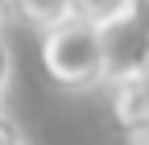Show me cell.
Returning a JSON list of instances; mask_svg holds the SVG:
<instances>
[{
	"instance_id": "cell-1",
	"label": "cell",
	"mask_w": 149,
	"mask_h": 145,
	"mask_svg": "<svg viewBox=\"0 0 149 145\" xmlns=\"http://www.w3.org/2000/svg\"><path fill=\"white\" fill-rule=\"evenodd\" d=\"M42 66L54 87L62 91H91L108 79V58H104V29L83 21V17H66V21L50 25L42 33Z\"/></svg>"
},
{
	"instance_id": "cell-2",
	"label": "cell",
	"mask_w": 149,
	"mask_h": 145,
	"mask_svg": "<svg viewBox=\"0 0 149 145\" xmlns=\"http://www.w3.org/2000/svg\"><path fill=\"white\" fill-rule=\"evenodd\" d=\"M104 29V58H108V83L120 75H137L149 62V0H128V8Z\"/></svg>"
},
{
	"instance_id": "cell-3",
	"label": "cell",
	"mask_w": 149,
	"mask_h": 145,
	"mask_svg": "<svg viewBox=\"0 0 149 145\" xmlns=\"http://www.w3.org/2000/svg\"><path fill=\"white\" fill-rule=\"evenodd\" d=\"M108 112L116 120V129L124 137H149V75L137 70V75H120L108 87Z\"/></svg>"
},
{
	"instance_id": "cell-4",
	"label": "cell",
	"mask_w": 149,
	"mask_h": 145,
	"mask_svg": "<svg viewBox=\"0 0 149 145\" xmlns=\"http://www.w3.org/2000/svg\"><path fill=\"white\" fill-rule=\"evenodd\" d=\"M8 13H13L17 25H25L33 33H46L50 25L70 17V0H8Z\"/></svg>"
},
{
	"instance_id": "cell-5",
	"label": "cell",
	"mask_w": 149,
	"mask_h": 145,
	"mask_svg": "<svg viewBox=\"0 0 149 145\" xmlns=\"http://www.w3.org/2000/svg\"><path fill=\"white\" fill-rule=\"evenodd\" d=\"M124 8H128V0H70V13L83 17V21H91V25H108V21H116Z\"/></svg>"
},
{
	"instance_id": "cell-6",
	"label": "cell",
	"mask_w": 149,
	"mask_h": 145,
	"mask_svg": "<svg viewBox=\"0 0 149 145\" xmlns=\"http://www.w3.org/2000/svg\"><path fill=\"white\" fill-rule=\"evenodd\" d=\"M0 145H25V133L8 112H0Z\"/></svg>"
},
{
	"instance_id": "cell-7",
	"label": "cell",
	"mask_w": 149,
	"mask_h": 145,
	"mask_svg": "<svg viewBox=\"0 0 149 145\" xmlns=\"http://www.w3.org/2000/svg\"><path fill=\"white\" fill-rule=\"evenodd\" d=\"M8 83H13V50H8V42H4V38H0V100H4Z\"/></svg>"
},
{
	"instance_id": "cell-8",
	"label": "cell",
	"mask_w": 149,
	"mask_h": 145,
	"mask_svg": "<svg viewBox=\"0 0 149 145\" xmlns=\"http://www.w3.org/2000/svg\"><path fill=\"white\" fill-rule=\"evenodd\" d=\"M4 13H8V8H4V4H0V29H4Z\"/></svg>"
},
{
	"instance_id": "cell-9",
	"label": "cell",
	"mask_w": 149,
	"mask_h": 145,
	"mask_svg": "<svg viewBox=\"0 0 149 145\" xmlns=\"http://www.w3.org/2000/svg\"><path fill=\"white\" fill-rule=\"evenodd\" d=\"M133 145H149V137H141V141H133Z\"/></svg>"
},
{
	"instance_id": "cell-10",
	"label": "cell",
	"mask_w": 149,
	"mask_h": 145,
	"mask_svg": "<svg viewBox=\"0 0 149 145\" xmlns=\"http://www.w3.org/2000/svg\"><path fill=\"white\" fill-rule=\"evenodd\" d=\"M0 4H4V8H8V0H0Z\"/></svg>"
}]
</instances>
